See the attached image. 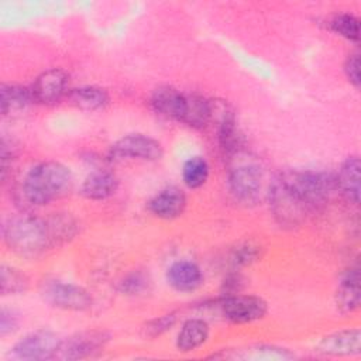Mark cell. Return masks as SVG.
<instances>
[{"mask_svg":"<svg viewBox=\"0 0 361 361\" xmlns=\"http://www.w3.org/2000/svg\"><path fill=\"white\" fill-rule=\"evenodd\" d=\"M151 286V279L149 275L144 271H131L123 279L118 282V290L123 295L128 296H138L145 293Z\"/></svg>","mask_w":361,"mask_h":361,"instance_id":"obj_25","label":"cell"},{"mask_svg":"<svg viewBox=\"0 0 361 361\" xmlns=\"http://www.w3.org/2000/svg\"><path fill=\"white\" fill-rule=\"evenodd\" d=\"M361 334L358 329H345L323 337L317 344V351L324 355H358Z\"/></svg>","mask_w":361,"mask_h":361,"instance_id":"obj_14","label":"cell"},{"mask_svg":"<svg viewBox=\"0 0 361 361\" xmlns=\"http://www.w3.org/2000/svg\"><path fill=\"white\" fill-rule=\"evenodd\" d=\"M73 185L72 172L56 161H45L32 166L21 185V195L32 206H47L66 196Z\"/></svg>","mask_w":361,"mask_h":361,"instance_id":"obj_2","label":"cell"},{"mask_svg":"<svg viewBox=\"0 0 361 361\" xmlns=\"http://www.w3.org/2000/svg\"><path fill=\"white\" fill-rule=\"evenodd\" d=\"M360 158L348 157L334 176L336 189L353 204L360 203Z\"/></svg>","mask_w":361,"mask_h":361,"instance_id":"obj_17","label":"cell"},{"mask_svg":"<svg viewBox=\"0 0 361 361\" xmlns=\"http://www.w3.org/2000/svg\"><path fill=\"white\" fill-rule=\"evenodd\" d=\"M175 322H176L175 313H168V314H164V316L149 320L142 330L147 337H157V336L164 334L169 329H172Z\"/></svg>","mask_w":361,"mask_h":361,"instance_id":"obj_27","label":"cell"},{"mask_svg":"<svg viewBox=\"0 0 361 361\" xmlns=\"http://www.w3.org/2000/svg\"><path fill=\"white\" fill-rule=\"evenodd\" d=\"M344 72L350 80V83H353L355 87H360L361 85V73H360V55L351 54L348 55L345 65H344Z\"/></svg>","mask_w":361,"mask_h":361,"instance_id":"obj_29","label":"cell"},{"mask_svg":"<svg viewBox=\"0 0 361 361\" xmlns=\"http://www.w3.org/2000/svg\"><path fill=\"white\" fill-rule=\"evenodd\" d=\"M329 27L333 32L348 41L357 42L360 39V20L351 13H340L333 16L329 20Z\"/></svg>","mask_w":361,"mask_h":361,"instance_id":"obj_24","label":"cell"},{"mask_svg":"<svg viewBox=\"0 0 361 361\" xmlns=\"http://www.w3.org/2000/svg\"><path fill=\"white\" fill-rule=\"evenodd\" d=\"M69 100L82 110L94 111L103 109L109 103V93L99 86H82L69 93Z\"/></svg>","mask_w":361,"mask_h":361,"instance_id":"obj_20","label":"cell"},{"mask_svg":"<svg viewBox=\"0 0 361 361\" xmlns=\"http://www.w3.org/2000/svg\"><path fill=\"white\" fill-rule=\"evenodd\" d=\"M149 103L155 113L183 123L188 113L189 94H185L172 86H161L154 90Z\"/></svg>","mask_w":361,"mask_h":361,"instance_id":"obj_11","label":"cell"},{"mask_svg":"<svg viewBox=\"0 0 361 361\" xmlns=\"http://www.w3.org/2000/svg\"><path fill=\"white\" fill-rule=\"evenodd\" d=\"M69 75L61 68H51L37 76L31 86L34 102L39 104H55L68 92Z\"/></svg>","mask_w":361,"mask_h":361,"instance_id":"obj_10","label":"cell"},{"mask_svg":"<svg viewBox=\"0 0 361 361\" xmlns=\"http://www.w3.org/2000/svg\"><path fill=\"white\" fill-rule=\"evenodd\" d=\"M336 190L334 176L319 171H283L271 182L268 197L275 220L285 227L300 224L320 210Z\"/></svg>","mask_w":361,"mask_h":361,"instance_id":"obj_1","label":"cell"},{"mask_svg":"<svg viewBox=\"0 0 361 361\" xmlns=\"http://www.w3.org/2000/svg\"><path fill=\"white\" fill-rule=\"evenodd\" d=\"M54 247L73 238L79 231V224L69 213H54L47 217Z\"/></svg>","mask_w":361,"mask_h":361,"instance_id":"obj_21","label":"cell"},{"mask_svg":"<svg viewBox=\"0 0 361 361\" xmlns=\"http://www.w3.org/2000/svg\"><path fill=\"white\" fill-rule=\"evenodd\" d=\"M164 148L161 142L145 134H128L117 140L109 151L111 161L142 159L157 161L162 157Z\"/></svg>","mask_w":361,"mask_h":361,"instance_id":"obj_6","label":"cell"},{"mask_svg":"<svg viewBox=\"0 0 361 361\" xmlns=\"http://www.w3.org/2000/svg\"><path fill=\"white\" fill-rule=\"evenodd\" d=\"M41 295L48 305L72 312L87 310L93 302L90 293L85 288L58 279L45 281L41 286Z\"/></svg>","mask_w":361,"mask_h":361,"instance_id":"obj_4","label":"cell"},{"mask_svg":"<svg viewBox=\"0 0 361 361\" xmlns=\"http://www.w3.org/2000/svg\"><path fill=\"white\" fill-rule=\"evenodd\" d=\"M186 195L176 186H168L155 193L148 202V210L158 219L172 220L186 209Z\"/></svg>","mask_w":361,"mask_h":361,"instance_id":"obj_12","label":"cell"},{"mask_svg":"<svg viewBox=\"0 0 361 361\" xmlns=\"http://www.w3.org/2000/svg\"><path fill=\"white\" fill-rule=\"evenodd\" d=\"M34 102L31 87L14 83H3L0 87V106L1 114L7 116L25 110Z\"/></svg>","mask_w":361,"mask_h":361,"instance_id":"obj_19","label":"cell"},{"mask_svg":"<svg viewBox=\"0 0 361 361\" xmlns=\"http://www.w3.org/2000/svg\"><path fill=\"white\" fill-rule=\"evenodd\" d=\"M259 258V248L252 244H243L237 247L231 254V262L234 267H245L255 262Z\"/></svg>","mask_w":361,"mask_h":361,"instance_id":"obj_28","label":"cell"},{"mask_svg":"<svg viewBox=\"0 0 361 361\" xmlns=\"http://www.w3.org/2000/svg\"><path fill=\"white\" fill-rule=\"evenodd\" d=\"M18 326V316L14 313V310L3 307L0 312V336L4 337L10 333H13Z\"/></svg>","mask_w":361,"mask_h":361,"instance_id":"obj_30","label":"cell"},{"mask_svg":"<svg viewBox=\"0 0 361 361\" xmlns=\"http://www.w3.org/2000/svg\"><path fill=\"white\" fill-rule=\"evenodd\" d=\"M28 276L20 269L3 264L0 268V292L1 295H20L28 289Z\"/></svg>","mask_w":361,"mask_h":361,"instance_id":"obj_23","label":"cell"},{"mask_svg":"<svg viewBox=\"0 0 361 361\" xmlns=\"http://www.w3.org/2000/svg\"><path fill=\"white\" fill-rule=\"evenodd\" d=\"M62 338L51 330H35L21 340H18L11 348V355L17 360L25 361H44L55 358Z\"/></svg>","mask_w":361,"mask_h":361,"instance_id":"obj_5","label":"cell"},{"mask_svg":"<svg viewBox=\"0 0 361 361\" xmlns=\"http://www.w3.org/2000/svg\"><path fill=\"white\" fill-rule=\"evenodd\" d=\"M220 312L226 320L234 324H245L261 320L267 312V302L254 295H228L220 302Z\"/></svg>","mask_w":361,"mask_h":361,"instance_id":"obj_7","label":"cell"},{"mask_svg":"<svg viewBox=\"0 0 361 361\" xmlns=\"http://www.w3.org/2000/svg\"><path fill=\"white\" fill-rule=\"evenodd\" d=\"M110 333L104 330H85L62 340L56 354L61 360H83L100 353L110 340Z\"/></svg>","mask_w":361,"mask_h":361,"instance_id":"obj_9","label":"cell"},{"mask_svg":"<svg viewBox=\"0 0 361 361\" xmlns=\"http://www.w3.org/2000/svg\"><path fill=\"white\" fill-rule=\"evenodd\" d=\"M336 305L341 313H353L360 307V269L358 267H351L340 278Z\"/></svg>","mask_w":361,"mask_h":361,"instance_id":"obj_16","label":"cell"},{"mask_svg":"<svg viewBox=\"0 0 361 361\" xmlns=\"http://www.w3.org/2000/svg\"><path fill=\"white\" fill-rule=\"evenodd\" d=\"M3 238L7 247L20 257L37 258L54 248L47 219L35 216H16L6 221Z\"/></svg>","mask_w":361,"mask_h":361,"instance_id":"obj_3","label":"cell"},{"mask_svg":"<svg viewBox=\"0 0 361 361\" xmlns=\"http://www.w3.org/2000/svg\"><path fill=\"white\" fill-rule=\"evenodd\" d=\"M292 357L293 354L288 350L274 345H257L254 348H250V353H247V355H243V358L254 360H288Z\"/></svg>","mask_w":361,"mask_h":361,"instance_id":"obj_26","label":"cell"},{"mask_svg":"<svg viewBox=\"0 0 361 361\" xmlns=\"http://www.w3.org/2000/svg\"><path fill=\"white\" fill-rule=\"evenodd\" d=\"M209 178V164L203 157H190L182 166L183 183L190 189H197L206 183Z\"/></svg>","mask_w":361,"mask_h":361,"instance_id":"obj_22","label":"cell"},{"mask_svg":"<svg viewBox=\"0 0 361 361\" xmlns=\"http://www.w3.org/2000/svg\"><path fill=\"white\" fill-rule=\"evenodd\" d=\"M166 282L176 292H193L202 286L203 272L196 262L179 259L168 267Z\"/></svg>","mask_w":361,"mask_h":361,"instance_id":"obj_13","label":"cell"},{"mask_svg":"<svg viewBox=\"0 0 361 361\" xmlns=\"http://www.w3.org/2000/svg\"><path fill=\"white\" fill-rule=\"evenodd\" d=\"M209 324L203 319L186 320L176 337V347L179 351L189 353L203 345L209 338Z\"/></svg>","mask_w":361,"mask_h":361,"instance_id":"obj_18","label":"cell"},{"mask_svg":"<svg viewBox=\"0 0 361 361\" xmlns=\"http://www.w3.org/2000/svg\"><path fill=\"white\" fill-rule=\"evenodd\" d=\"M231 196L244 204H252L259 199L262 172L255 164H244L233 168L227 178Z\"/></svg>","mask_w":361,"mask_h":361,"instance_id":"obj_8","label":"cell"},{"mask_svg":"<svg viewBox=\"0 0 361 361\" xmlns=\"http://www.w3.org/2000/svg\"><path fill=\"white\" fill-rule=\"evenodd\" d=\"M118 179L117 176L106 169H96L90 172L82 186L80 193L90 200H104L117 192Z\"/></svg>","mask_w":361,"mask_h":361,"instance_id":"obj_15","label":"cell"}]
</instances>
